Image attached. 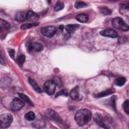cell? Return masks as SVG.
<instances>
[{
    "label": "cell",
    "instance_id": "6da1fadb",
    "mask_svg": "<svg viewBox=\"0 0 129 129\" xmlns=\"http://www.w3.org/2000/svg\"><path fill=\"white\" fill-rule=\"evenodd\" d=\"M92 118V113L88 109L79 110L75 115V120L79 126H83L89 122Z\"/></svg>",
    "mask_w": 129,
    "mask_h": 129
},
{
    "label": "cell",
    "instance_id": "7a4b0ae2",
    "mask_svg": "<svg viewBox=\"0 0 129 129\" xmlns=\"http://www.w3.org/2000/svg\"><path fill=\"white\" fill-rule=\"evenodd\" d=\"M111 23L112 26L117 29L124 31L128 30V26L124 22L123 19L120 17H115L113 18Z\"/></svg>",
    "mask_w": 129,
    "mask_h": 129
},
{
    "label": "cell",
    "instance_id": "3957f363",
    "mask_svg": "<svg viewBox=\"0 0 129 129\" xmlns=\"http://www.w3.org/2000/svg\"><path fill=\"white\" fill-rule=\"evenodd\" d=\"M13 115L9 113H6L2 114L0 116L1 127L7 128L9 127L13 121Z\"/></svg>",
    "mask_w": 129,
    "mask_h": 129
},
{
    "label": "cell",
    "instance_id": "277c9868",
    "mask_svg": "<svg viewBox=\"0 0 129 129\" xmlns=\"http://www.w3.org/2000/svg\"><path fill=\"white\" fill-rule=\"evenodd\" d=\"M43 88L44 91L48 95H51L55 92L56 84L54 81L52 80H48L44 83Z\"/></svg>",
    "mask_w": 129,
    "mask_h": 129
},
{
    "label": "cell",
    "instance_id": "5b68a950",
    "mask_svg": "<svg viewBox=\"0 0 129 129\" xmlns=\"http://www.w3.org/2000/svg\"><path fill=\"white\" fill-rule=\"evenodd\" d=\"M46 115L50 119L56 122H62V119L59 114L54 110L51 109H47L45 112Z\"/></svg>",
    "mask_w": 129,
    "mask_h": 129
},
{
    "label": "cell",
    "instance_id": "8992f818",
    "mask_svg": "<svg viewBox=\"0 0 129 129\" xmlns=\"http://www.w3.org/2000/svg\"><path fill=\"white\" fill-rule=\"evenodd\" d=\"M41 32L43 35L48 37H51L56 33V28L53 26H45L41 28Z\"/></svg>",
    "mask_w": 129,
    "mask_h": 129
},
{
    "label": "cell",
    "instance_id": "52a82bcc",
    "mask_svg": "<svg viewBox=\"0 0 129 129\" xmlns=\"http://www.w3.org/2000/svg\"><path fill=\"white\" fill-rule=\"evenodd\" d=\"M25 105L24 102L18 98H15L10 104V109L12 111H17L21 109Z\"/></svg>",
    "mask_w": 129,
    "mask_h": 129
},
{
    "label": "cell",
    "instance_id": "ba28073f",
    "mask_svg": "<svg viewBox=\"0 0 129 129\" xmlns=\"http://www.w3.org/2000/svg\"><path fill=\"white\" fill-rule=\"evenodd\" d=\"M27 48L30 52H39L43 50V46L40 43L32 42L27 44Z\"/></svg>",
    "mask_w": 129,
    "mask_h": 129
},
{
    "label": "cell",
    "instance_id": "9c48e42d",
    "mask_svg": "<svg viewBox=\"0 0 129 129\" xmlns=\"http://www.w3.org/2000/svg\"><path fill=\"white\" fill-rule=\"evenodd\" d=\"M93 119L96 124L100 127L105 128H108L109 127L107 126L106 125L104 119L103 118V116L99 113H95L93 116Z\"/></svg>",
    "mask_w": 129,
    "mask_h": 129
},
{
    "label": "cell",
    "instance_id": "30bf717a",
    "mask_svg": "<svg viewBox=\"0 0 129 129\" xmlns=\"http://www.w3.org/2000/svg\"><path fill=\"white\" fill-rule=\"evenodd\" d=\"M100 34L103 36L110 38H116L118 36V33L113 29H106L103 30L100 32Z\"/></svg>",
    "mask_w": 129,
    "mask_h": 129
},
{
    "label": "cell",
    "instance_id": "8fae6325",
    "mask_svg": "<svg viewBox=\"0 0 129 129\" xmlns=\"http://www.w3.org/2000/svg\"><path fill=\"white\" fill-rule=\"evenodd\" d=\"M70 96L71 98L76 101H79L81 99L79 94V86H76L73 88L70 92Z\"/></svg>",
    "mask_w": 129,
    "mask_h": 129
},
{
    "label": "cell",
    "instance_id": "7c38bea8",
    "mask_svg": "<svg viewBox=\"0 0 129 129\" xmlns=\"http://www.w3.org/2000/svg\"><path fill=\"white\" fill-rule=\"evenodd\" d=\"M15 19L18 22H24L26 20L27 13L25 12H19L16 14Z\"/></svg>",
    "mask_w": 129,
    "mask_h": 129
},
{
    "label": "cell",
    "instance_id": "4fadbf2b",
    "mask_svg": "<svg viewBox=\"0 0 129 129\" xmlns=\"http://www.w3.org/2000/svg\"><path fill=\"white\" fill-rule=\"evenodd\" d=\"M39 16L38 15L34 13V12H32L31 11H29L27 12V19L26 20L29 21H34L36 20L37 19H38Z\"/></svg>",
    "mask_w": 129,
    "mask_h": 129
},
{
    "label": "cell",
    "instance_id": "5bb4252c",
    "mask_svg": "<svg viewBox=\"0 0 129 129\" xmlns=\"http://www.w3.org/2000/svg\"><path fill=\"white\" fill-rule=\"evenodd\" d=\"M115 92V89L114 88H111L109 89L108 90H106L104 91H103L102 92H100L97 94H96L95 95V97L97 98H100V97H103L109 95H110L112 93H113Z\"/></svg>",
    "mask_w": 129,
    "mask_h": 129
},
{
    "label": "cell",
    "instance_id": "9a60e30c",
    "mask_svg": "<svg viewBox=\"0 0 129 129\" xmlns=\"http://www.w3.org/2000/svg\"><path fill=\"white\" fill-rule=\"evenodd\" d=\"M28 82H29V84H30V85L33 87V88L34 89V90L35 91H36L38 93L42 92V90L41 89V88L39 87V86L37 85V84L35 82V81L33 79H31V78H29Z\"/></svg>",
    "mask_w": 129,
    "mask_h": 129
},
{
    "label": "cell",
    "instance_id": "2e32d148",
    "mask_svg": "<svg viewBox=\"0 0 129 129\" xmlns=\"http://www.w3.org/2000/svg\"><path fill=\"white\" fill-rule=\"evenodd\" d=\"M77 20L81 23H86L89 19L88 15L85 13H82L78 15L76 17Z\"/></svg>",
    "mask_w": 129,
    "mask_h": 129
},
{
    "label": "cell",
    "instance_id": "e0dca14e",
    "mask_svg": "<svg viewBox=\"0 0 129 129\" xmlns=\"http://www.w3.org/2000/svg\"><path fill=\"white\" fill-rule=\"evenodd\" d=\"M79 27L78 24H69L64 27L65 30L69 33H73L77 30Z\"/></svg>",
    "mask_w": 129,
    "mask_h": 129
},
{
    "label": "cell",
    "instance_id": "ac0fdd59",
    "mask_svg": "<svg viewBox=\"0 0 129 129\" xmlns=\"http://www.w3.org/2000/svg\"><path fill=\"white\" fill-rule=\"evenodd\" d=\"M126 79L124 77H120L118 78L115 80L114 81V84L118 86H123L126 82Z\"/></svg>",
    "mask_w": 129,
    "mask_h": 129
},
{
    "label": "cell",
    "instance_id": "d6986e66",
    "mask_svg": "<svg viewBox=\"0 0 129 129\" xmlns=\"http://www.w3.org/2000/svg\"><path fill=\"white\" fill-rule=\"evenodd\" d=\"M38 24H39L38 23H31L24 24L21 26V29H23V30L28 29H30L32 27H35L36 26H37Z\"/></svg>",
    "mask_w": 129,
    "mask_h": 129
},
{
    "label": "cell",
    "instance_id": "ffe728a7",
    "mask_svg": "<svg viewBox=\"0 0 129 129\" xmlns=\"http://www.w3.org/2000/svg\"><path fill=\"white\" fill-rule=\"evenodd\" d=\"M24 117L26 120L28 121H31L34 119L35 115L33 111H29L25 114Z\"/></svg>",
    "mask_w": 129,
    "mask_h": 129
},
{
    "label": "cell",
    "instance_id": "44dd1931",
    "mask_svg": "<svg viewBox=\"0 0 129 129\" xmlns=\"http://www.w3.org/2000/svg\"><path fill=\"white\" fill-rule=\"evenodd\" d=\"M0 25H1V29H2L3 28H4L6 30H8L10 28V24L7 22L5 20H4L2 19L0 20Z\"/></svg>",
    "mask_w": 129,
    "mask_h": 129
},
{
    "label": "cell",
    "instance_id": "7402d4cb",
    "mask_svg": "<svg viewBox=\"0 0 129 129\" xmlns=\"http://www.w3.org/2000/svg\"><path fill=\"white\" fill-rule=\"evenodd\" d=\"M64 8V4L60 2H58L56 3L54 7V11L57 12L60 10H61Z\"/></svg>",
    "mask_w": 129,
    "mask_h": 129
},
{
    "label": "cell",
    "instance_id": "603a6c76",
    "mask_svg": "<svg viewBox=\"0 0 129 129\" xmlns=\"http://www.w3.org/2000/svg\"><path fill=\"white\" fill-rule=\"evenodd\" d=\"M120 13L122 14L125 15V12H128V4H122L120 7Z\"/></svg>",
    "mask_w": 129,
    "mask_h": 129
},
{
    "label": "cell",
    "instance_id": "cb8c5ba5",
    "mask_svg": "<svg viewBox=\"0 0 129 129\" xmlns=\"http://www.w3.org/2000/svg\"><path fill=\"white\" fill-rule=\"evenodd\" d=\"M87 6V4L82 1H77L75 3V7L76 9H81Z\"/></svg>",
    "mask_w": 129,
    "mask_h": 129
},
{
    "label": "cell",
    "instance_id": "d4e9b609",
    "mask_svg": "<svg viewBox=\"0 0 129 129\" xmlns=\"http://www.w3.org/2000/svg\"><path fill=\"white\" fill-rule=\"evenodd\" d=\"M101 13L105 15H109L111 14V11L107 7H101L100 9Z\"/></svg>",
    "mask_w": 129,
    "mask_h": 129
},
{
    "label": "cell",
    "instance_id": "484cf974",
    "mask_svg": "<svg viewBox=\"0 0 129 129\" xmlns=\"http://www.w3.org/2000/svg\"><path fill=\"white\" fill-rule=\"evenodd\" d=\"M18 95H19V97H20L21 99H22L23 101L26 102H28V103H31L30 99L26 95H25L24 94H22V93H19Z\"/></svg>",
    "mask_w": 129,
    "mask_h": 129
},
{
    "label": "cell",
    "instance_id": "4316f807",
    "mask_svg": "<svg viewBox=\"0 0 129 129\" xmlns=\"http://www.w3.org/2000/svg\"><path fill=\"white\" fill-rule=\"evenodd\" d=\"M128 100L127 99L122 104V107H123V109L124 111V112L127 114H128Z\"/></svg>",
    "mask_w": 129,
    "mask_h": 129
},
{
    "label": "cell",
    "instance_id": "83f0119b",
    "mask_svg": "<svg viewBox=\"0 0 129 129\" xmlns=\"http://www.w3.org/2000/svg\"><path fill=\"white\" fill-rule=\"evenodd\" d=\"M18 62L19 63V64L21 66H22L23 64L24 63V62H25V56L24 54H22L20 55V56H18Z\"/></svg>",
    "mask_w": 129,
    "mask_h": 129
},
{
    "label": "cell",
    "instance_id": "f1b7e54d",
    "mask_svg": "<svg viewBox=\"0 0 129 129\" xmlns=\"http://www.w3.org/2000/svg\"><path fill=\"white\" fill-rule=\"evenodd\" d=\"M9 53L11 57L13 59H14L15 57V51L14 49H9Z\"/></svg>",
    "mask_w": 129,
    "mask_h": 129
},
{
    "label": "cell",
    "instance_id": "f546056e",
    "mask_svg": "<svg viewBox=\"0 0 129 129\" xmlns=\"http://www.w3.org/2000/svg\"><path fill=\"white\" fill-rule=\"evenodd\" d=\"M60 95H68V93L65 90H61V91L57 93V95H56V97L59 96Z\"/></svg>",
    "mask_w": 129,
    "mask_h": 129
},
{
    "label": "cell",
    "instance_id": "4dcf8cb0",
    "mask_svg": "<svg viewBox=\"0 0 129 129\" xmlns=\"http://www.w3.org/2000/svg\"><path fill=\"white\" fill-rule=\"evenodd\" d=\"M59 28L60 29H61V30H63L64 28V26L63 25H60V26H59Z\"/></svg>",
    "mask_w": 129,
    "mask_h": 129
}]
</instances>
